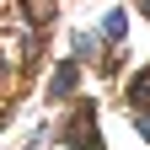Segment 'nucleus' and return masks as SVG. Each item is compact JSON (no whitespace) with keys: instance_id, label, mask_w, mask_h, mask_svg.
<instances>
[{"instance_id":"nucleus-1","label":"nucleus","mask_w":150,"mask_h":150,"mask_svg":"<svg viewBox=\"0 0 150 150\" xmlns=\"http://www.w3.org/2000/svg\"><path fill=\"white\" fill-rule=\"evenodd\" d=\"M91 123H97V112H91V102H81V112H75V123H70V134H64V139L91 150V145H97V129H91Z\"/></svg>"},{"instance_id":"nucleus-4","label":"nucleus","mask_w":150,"mask_h":150,"mask_svg":"<svg viewBox=\"0 0 150 150\" xmlns=\"http://www.w3.org/2000/svg\"><path fill=\"white\" fill-rule=\"evenodd\" d=\"M139 11H145V16H150V0H139Z\"/></svg>"},{"instance_id":"nucleus-2","label":"nucleus","mask_w":150,"mask_h":150,"mask_svg":"<svg viewBox=\"0 0 150 150\" xmlns=\"http://www.w3.org/2000/svg\"><path fill=\"white\" fill-rule=\"evenodd\" d=\"M75 81H81V64H75V59H64L59 70H54V86H48V91H54V97H70V91H75Z\"/></svg>"},{"instance_id":"nucleus-3","label":"nucleus","mask_w":150,"mask_h":150,"mask_svg":"<svg viewBox=\"0 0 150 150\" xmlns=\"http://www.w3.org/2000/svg\"><path fill=\"white\" fill-rule=\"evenodd\" d=\"M139 134H145V139H150V112H139Z\"/></svg>"}]
</instances>
